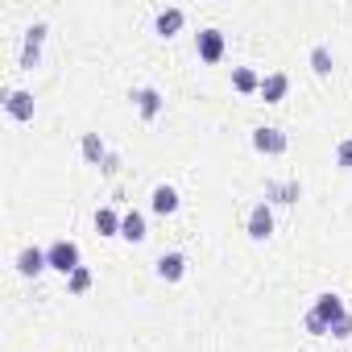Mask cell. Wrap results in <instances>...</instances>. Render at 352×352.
Returning a JSON list of instances; mask_svg holds the SVG:
<instances>
[{"label":"cell","instance_id":"1","mask_svg":"<svg viewBox=\"0 0 352 352\" xmlns=\"http://www.w3.org/2000/svg\"><path fill=\"white\" fill-rule=\"evenodd\" d=\"M46 261H50V270H58L63 278H71V274L83 265V257H79V245H75V241H54V245L46 249Z\"/></svg>","mask_w":352,"mask_h":352},{"label":"cell","instance_id":"2","mask_svg":"<svg viewBox=\"0 0 352 352\" xmlns=\"http://www.w3.org/2000/svg\"><path fill=\"white\" fill-rule=\"evenodd\" d=\"M46 34H50L46 21H34V25L25 30V42H21V67H25V71H34V67L42 63V42H46Z\"/></svg>","mask_w":352,"mask_h":352},{"label":"cell","instance_id":"3","mask_svg":"<svg viewBox=\"0 0 352 352\" xmlns=\"http://www.w3.org/2000/svg\"><path fill=\"white\" fill-rule=\"evenodd\" d=\"M286 133L278 129V124H257L253 129V149L257 153H265V157H278V153H286Z\"/></svg>","mask_w":352,"mask_h":352},{"label":"cell","instance_id":"4","mask_svg":"<svg viewBox=\"0 0 352 352\" xmlns=\"http://www.w3.org/2000/svg\"><path fill=\"white\" fill-rule=\"evenodd\" d=\"M195 54H199L204 63H220V58H224V30H216V25L199 30V34H195Z\"/></svg>","mask_w":352,"mask_h":352},{"label":"cell","instance_id":"5","mask_svg":"<svg viewBox=\"0 0 352 352\" xmlns=\"http://www.w3.org/2000/svg\"><path fill=\"white\" fill-rule=\"evenodd\" d=\"M5 112L13 116V120H34V91H25V87H9L5 91Z\"/></svg>","mask_w":352,"mask_h":352},{"label":"cell","instance_id":"6","mask_svg":"<svg viewBox=\"0 0 352 352\" xmlns=\"http://www.w3.org/2000/svg\"><path fill=\"white\" fill-rule=\"evenodd\" d=\"M249 236L253 241H270L274 236V208L261 199V204H253V212H249Z\"/></svg>","mask_w":352,"mask_h":352},{"label":"cell","instance_id":"7","mask_svg":"<svg viewBox=\"0 0 352 352\" xmlns=\"http://www.w3.org/2000/svg\"><path fill=\"white\" fill-rule=\"evenodd\" d=\"M42 270H50V261H46V249H38V245H25V249L17 253V274H21V278H38Z\"/></svg>","mask_w":352,"mask_h":352},{"label":"cell","instance_id":"8","mask_svg":"<svg viewBox=\"0 0 352 352\" xmlns=\"http://www.w3.org/2000/svg\"><path fill=\"white\" fill-rule=\"evenodd\" d=\"M153 270H157L162 282H179V278L187 274V253H179V249H174V253H162V257L153 261Z\"/></svg>","mask_w":352,"mask_h":352},{"label":"cell","instance_id":"9","mask_svg":"<svg viewBox=\"0 0 352 352\" xmlns=\"http://www.w3.org/2000/svg\"><path fill=\"white\" fill-rule=\"evenodd\" d=\"M133 104H137V112H141V120H153L157 112H162V91L157 87H133V96H129Z\"/></svg>","mask_w":352,"mask_h":352},{"label":"cell","instance_id":"10","mask_svg":"<svg viewBox=\"0 0 352 352\" xmlns=\"http://www.w3.org/2000/svg\"><path fill=\"white\" fill-rule=\"evenodd\" d=\"M311 311H315V315H319V319H323L327 327H331V323H336L340 315H348V307H344V298H340V294H331V290H323V294L315 298V307H311Z\"/></svg>","mask_w":352,"mask_h":352},{"label":"cell","instance_id":"11","mask_svg":"<svg viewBox=\"0 0 352 352\" xmlns=\"http://www.w3.org/2000/svg\"><path fill=\"white\" fill-rule=\"evenodd\" d=\"M286 91H290V75H286V71H274V75L261 79V100H265V104H282Z\"/></svg>","mask_w":352,"mask_h":352},{"label":"cell","instance_id":"12","mask_svg":"<svg viewBox=\"0 0 352 352\" xmlns=\"http://www.w3.org/2000/svg\"><path fill=\"white\" fill-rule=\"evenodd\" d=\"M302 199V187H298V179H290V183H265V204H298Z\"/></svg>","mask_w":352,"mask_h":352},{"label":"cell","instance_id":"13","mask_svg":"<svg viewBox=\"0 0 352 352\" xmlns=\"http://www.w3.org/2000/svg\"><path fill=\"white\" fill-rule=\"evenodd\" d=\"M179 191H174V187H166V183H157L153 187V195H149V208L157 212V216H174V212H179Z\"/></svg>","mask_w":352,"mask_h":352},{"label":"cell","instance_id":"14","mask_svg":"<svg viewBox=\"0 0 352 352\" xmlns=\"http://www.w3.org/2000/svg\"><path fill=\"white\" fill-rule=\"evenodd\" d=\"M183 21H187L183 9H162V13L153 17V30H157V38H174V34L183 30Z\"/></svg>","mask_w":352,"mask_h":352},{"label":"cell","instance_id":"15","mask_svg":"<svg viewBox=\"0 0 352 352\" xmlns=\"http://www.w3.org/2000/svg\"><path fill=\"white\" fill-rule=\"evenodd\" d=\"M79 149H83V157H87L91 166H104V157H108V145H104L100 133H83V137H79Z\"/></svg>","mask_w":352,"mask_h":352},{"label":"cell","instance_id":"16","mask_svg":"<svg viewBox=\"0 0 352 352\" xmlns=\"http://www.w3.org/2000/svg\"><path fill=\"white\" fill-rule=\"evenodd\" d=\"M120 236H124L129 245H141V241L149 236V232H145V216H141L137 208H133V212H124V224H120Z\"/></svg>","mask_w":352,"mask_h":352},{"label":"cell","instance_id":"17","mask_svg":"<svg viewBox=\"0 0 352 352\" xmlns=\"http://www.w3.org/2000/svg\"><path fill=\"white\" fill-rule=\"evenodd\" d=\"M120 224H124V216L116 208H100L96 212V232L100 236H120Z\"/></svg>","mask_w":352,"mask_h":352},{"label":"cell","instance_id":"18","mask_svg":"<svg viewBox=\"0 0 352 352\" xmlns=\"http://www.w3.org/2000/svg\"><path fill=\"white\" fill-rule=\"evenodd\" d=\"M331 67H336V58H331V46H311V71L315 75H331Z\"/></svg>","mask_w":352,"mask_h":352},{"label":"cell","instance_id":"19","mask_svg":"<svg viewBox=\"0 0 352 352\" xmlns=\"http://www.w3.org/2000/svg\"><path fill=\"white\" fill-rule=\"evenodd\" d=\"M232 87L245 91V96H253V91H261V79H257L249 67H236V71H232Z\"/></svg>","mask_w":352,"mask_h":352},{"label":"cell","instance_id":"20","mask_svg":"<svg viewBox=\"0 0 352 352\" xmlns=\"http://www.w3.org/2000/svg\"><path fill=\"white\" fill-rule=\"evenodd\" d=\"M67 290H71V294H87V290H91V270H87V265H79V270L67 278Z\"/></svg>","mask_w":352,"mask_h":352},{"label":"cell","instance_id":"21","mask_svg":"<svg viewBox=\"0 0 352 352\" xmlns=\"http://www.w3.org/2000/svg\"><path fill=\"white\" fill-rule=\"evenodd\" d=\"M336 166H340V170H352V137H344V141L336 145Z\"/></svg>","mask_w":352,"mask_h":352},{"label":"cell","instance_id":"22","mask_svg":"<svg viewBox=\"0 0 352 352\" xmlns=\"http://www.w3.org/2000/svg\"><path fill=\"white\" fill-rule=\"evenodd\" d=\"M327 336H336V340H348V336H352V315H340V319L327 327Z\"/></svg>","mask_w":352,"mask_h":352},{"label":"cell","instance_id":"23","mask_svg":"<svg viewBox=\"0 0 352 352\" xmlns=\"http://www.w3.org/2000/svg\"><path fill=\"white\" fill-rule=\"evenodd\" d=\"M302 327H307L311 336H327V323H323L315 311H307V315H302Z\"/></svg>","mask_w":352,"mask_h":352},{"label":"cell","instance_id":"24","mask_svg":"<svg viewBox=\"0 0 352 352\" xmlns=\"http://www.w3.org/2000/svg\"><path fill=\"white\" fill-rule=\"evenodd\" d=\"M116 170H120V157H116V153H108V157H104V174H116Z\"/></svg>","mask_w":352,"mask_h":352}]
</instances>
